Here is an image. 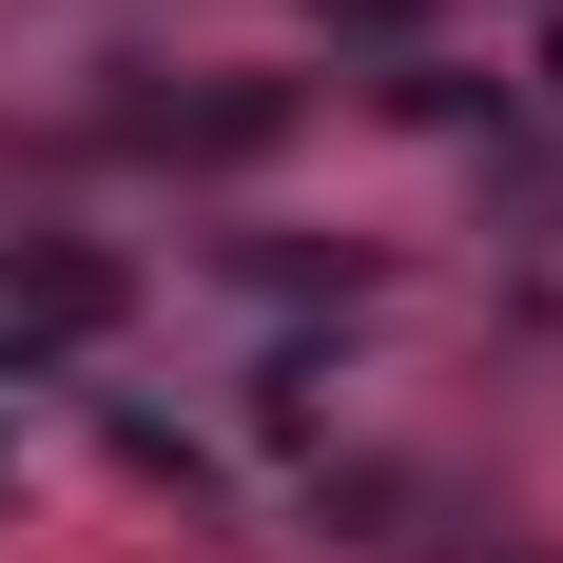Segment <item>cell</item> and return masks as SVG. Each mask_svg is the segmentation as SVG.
<instances>
[{
  "label": "cell",
  "mask_w": 563,
  "mask_h": 563,
  "mask_svg": "<svg viewBox=\"0 0 563 563\" xmlns=\"http://www.w3.org/2000/svg\"><path fill=\"white\" fill-rule=\"evenodd\" d=\"M0 486H20V466H0Z\"/></svg>",
  "instance_id": "cell-3"
},
{
  "label": "cell",
  "mask_w": 563,
  "mask_h": 563,
  "mask_svg": "<svg viewBox=\"0 0 563 563\" xmlns=\"http://www.w3.org/2000/svg\"><path fill=\"white\" fill-rule=\"evenodd\" d=\"M117 291H136V273H117L98 233H40V253H0V369H40V350H98V331H117Z\"/></svg>",
  "instance_id": "cell-1"
},
{
  "label": "cell",
  "mask_w": 563,
  "mask_h": 563,
  "mask_svg": "<svg viewBox=\"0 0 563 563\" xmlns=\"http://www.w3.org/2000/svg\"><path fill=\"white\" fill-rule=\"evenodd\" d=\"M291 78H195V98H117V136H136V156H273L291 136Z\"/></svg>",
  "instance_id": "cell-2"
}]
</instances>
